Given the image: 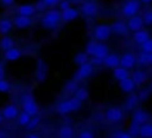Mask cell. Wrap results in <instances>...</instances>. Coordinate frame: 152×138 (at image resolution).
<instances>
[{"instance_id":"obj_8","label":"cell","mask_w":152,"mask_h":138,"mask_svg":"<svg viewBox=\"0 0 152 138\" xmlns=\"http://www.w3.org/2000/svg\"><path fill=\"white\" fill-rule=\"evenodd\" d=\"M105 119L108 122H112V124H117L120 121L124 119V112L120 109V107H109L106 112H105Z\"/></svg>"},{"instance_id":"obj_29","label":"cell","mask_w":152,"mask_h":138,"mask_svg":"<svg viewBox=\"0 0 152 138\" xmlns=\"http://www.w3.org/2000/svg\"><path fill=\"white\" fill-rule=\"evenodd\" d=\"M74 97H77V98L81 100V101L87 100V98H89V91H87V88H84V87H77V90L74 91Z\"/></svg>"},{"instance_id":"obj_6","label":"cell","mask_w":152,"mask_h":138,"mask_svg":"<svg viewBox=\"0 0 152 138\" xmlns=\"http://www.w3.org/2000/svg\"><path fill=\"white\" fill-rule=\"evenodd\" d=\"M112 34V30H111V25H106V24H101V25H96L95 30H93V37L95 40L98 41H105L111 37Z\"/></svg>"},{"instance_id":"obj_40","label":"cell","mask_w":152,"mask_h":138,"mask_svg":"<svg viewBox=\"0 0 152 138\" xmlns=\"http://www.w3.org/2000/svg\"><path fill=\"white\" fill-rule=\"evenodd\" d=\"M140 47H142L143 51H152V38L151 37H149L146 41H143V43L140 44Z\"/></svg>"},{"instance_id":"obj_2","label":"cell","mask_w":152,"mask_h":138,"mask_svg":"<svg viewBox=\"0 0 152 138\" xmlns=\"http://www.w3.org/2000/svg\"><path fill=\"white\" fill-rule=\"evenodd\" d=\"M61 21H62V18H61V10L50 9V10H48V12L43 15V18H42V27L46 28V30H55V28L59 25Z\"/></svg>"},{"instance_id":"obj_1","label":"cell","mask_w":152,"mask_h":138,"mask_svg":"<svg viewBox=\"0 0 152 138\" xmlns=\"http://www.w3.org/2000/svg\"><path fill=\"white\" fill-rule=\"evenodd\" d=\"M81 100H78L77 97H71V98H66L64 101H61L56 107V112L59 115H68V113H72V112H77L81 109Z\"/></svg>"},{"instance_id":"obj_3","label":"cell","mask_w":152,"mask_h":138,"mask_svg":"<svg viewBox=\"0 0 152 138\" xmlns=\"http://www.w3.org/2000/svg\"><path fill=\"white\" fill-rule=\"evenodd\" d=\"M21 104H22V109L28 113V115H31V116H34V115H39V104H37V101H36V98H34V95L31 94V92H25L24 95H22V98H21Z\"/></svg>"},{"instance_id":"obj_46","label":"cell","mask_w":152,"mask_h":138,"mask_svg":"<svg viewBox=\"0 0 152 138\" xmlns=\"http://www.w3.org/2000/svg\"><path fill=\"white\" fill-rule=\"evenodd\" d=\"M59 1H61V0H45V3H46V6H48V7H53V6H56Z\"/></svg>"},{"instance_id":"obj_26","label":"cell","mask_w":152,"mask_h":138,"mask_svg":"<svg viewBox=\"0 0 152 138\" xmlns=\"http://www.w3.org/2000/svg\"><path fill=\"white\" fill-rule=\"evenodd\" d=\"M12 27H13L12 19H7V18L0 19V34H3V35L9 34V33H10V30H12Z\"/></svg>"},{"instance_id":"obj_39","label":"cell","mask_w":152,"mask_h":138,"mask_svg":"<svg viewBox=\"0 0 152 138\" xmlns=\"http://www.w3.org/2000/svg\"><path fill=\"white\" fill-rule=\"evenodd\" d=\"M142 18H143V24L151 27L152 25V10H146V12H145V15H143Z\"/></svg>"},{"instance_id":"obj_34","label":"cell","mask_w":152,"mask_h":138,"mask_svg":"<svg viewBox=\"0 0 152 138\" xmlns=\"http://www.w3.org/2000/svg\"><path fill=\"white\" fill-rule=\"evenodd\" d=\"M15 46V43H13V40L10 38V37H7V35H4L1 40H0V47L3 48V50H7V48H10V47Z\"/></svg>"},{"instance_id":"obj_30","label":"cell","mask_w":152,"mask_h":138,"mask_svg":"<svg viewBox=\"0 0 152 138\" xmlns=\"http://www.w3.org/2000/svg\"><path fill=\"white\" fill-rule=\"evenodd\" d=\"M16 119H18V124H19V125L27 126V124H28V122H30V119H31V115H28L25 110H22V112L18 115V118H16Z\"/></svg>"},{"instance_id":"obj_13","label":"cell","mask_w":152,"mask_h":138,"mask_svg":"<svg viewBox=\"0 0 152 138\" xmlns=\"http://www.w3.org/2000/svg\"><path fill=\"white\" fill-rule=\"evenodd\" d=\"M1 115H3V119H16L18 115H19V109L15 106V104H7L3 110H1Z\"/></svg>"},{"instance_id":"obj_37","label":"cell","mask_w":152,"mask_h":138,"mask_svg":"<svg viewBox=\"0 0 152 138\" xmlns=\"http://www.w3.org/2000/svg\"><path fill=\"white\" fill-rule=\"evenodd\" d=\"M139 129H140V125L132 121V124H130V128H129V132L132 134V137H134V135H139Z\"/></svg>"},{"instance_id":"obj_28","label":"cell","mask_w":152,"mask_h":138,"mask_svg":"<svg viewBox=\"0 0 152 138\" xmlns=\"http://www.w3.org/2000/svg\"><path fill=\"white\" fill-rule=\"evenodd\" d=\"M109 53V50H108V46H105L103 44V41L102 43H98V47H96V51H95V54L93 56H96V57H101L103 59L106 54Z\"/></svg>"},{"instance_id":"obj_17","label":"cell","mask_w":152,"mask_h":138,"mask_svg":"<svg viewBox=\"0 0 152 138\" xmlns=\"http://www.w3.org/2000/svg\"><path fill=\"white\" fill-rule=\"evenodd\" d=\"M148 119H149V115H148V112H145L143 109H136V110L133 112V119H132L133 122L142 125V124L148 122Z\"/></svg>"},{"instance_id":"obj_21","label":"cell","mask_w":152,"mask_h":138,"mask_svg":"<svg viewBox=\"0 0 152 138\" xmlns=\"http://www.w3.org/2000/svg\"><path fill=\"white\" fill-rule=\"evenodd\" d=\"M129 71H130V69H127V68H124V66L118 65V66H115V68H114L112 75H114V78H115L117 81H121V79H124V78L130 77V72H129Z\"/></svg>"},{"instance_id":"obj_42","label":"cell","mask_w":152,"mask_h":138,"mask_svg":"<svg viewBox=\"0 0 152 138\" xmlns=\"http://www.w3.org/2000/svg\"><path fill=\"white\" fill-rule=\"evenodd\" d=\"M148 95H149V91H148V90H142V91L137 94V97H139V101H142V100H146V98H148Z\"/></svg>"},{"instance_id":"obj_33","label":"cell","mask_w":152,"mask_h":138,"mask_svg":"<svg viewBox=\"0 0 152 138\" xmlns=\"http://www.w3.org/2000/svg\"><path fill=\"white\" fill-rule=\"evenodd\" d=\"M71 135H72V128L69 125H62L59 128V137L68 138V137H71Z\"/></svg>"},{"instance_id":"obj_50","label":"cell","mask_w":152,"mask_h":138,"mask_svg":"<svg viewBox=\"0 0 152 138\" xmlns=\"http://www.w3.org/2000/svg\"><path fill=\"white\" fill-rule=\"evenodd\" d=\"M140 3H145V4H149V3H152V0H140Z\"/></svg>"},{"instance_id":"obj_11","label":"cell","mask_w":152,"mask_h":138,"mask_svg":"<svg viewBox=\"0 0 152 138\" xmlns=\"http://www.w3.org/2000/svg\"><path fill=\"white\" fill-rule=\"evenodd\" d=\"M12 22H13V25H15L16 28H21V30H24V28H28V27L33 24V19H31V16H25V15H16V16L12 19Z\"/></svg>"},{"instance_id":"obj_12","label":"cell","mask_w":152,"mask_h":138,"mask_svg":"<svg viewBox=\"0 0 152 138\" xmlns=\"http://www.w3.org/2000/svg\"><path fill=\"white\" fill-rule=\"evenodd\" d=\"M78 15H80V10L75 9V7H72V6H69V7L65 9V10H61V18H62L64 22L74 21V19L78 18Z\"/></svg>"},{"instance_id":"obj_48","label":"cell","mask_w":152,"mask_h":138,"mask_svg":"<svg viewBox=\"0 0 152 138\" xmlns=\"http://www.w3.org/2000/svg\"><path fill=\"white\" fill-rule=\"evenodd\" d=\"M13 1H15V0H0V3H1V4H4V6H12V4H13Z\"/></svg>"},{"instance_id":"obj_45","label":"cell","mask_w":152,"mask_h":138,"mask_svg":"<svg viewBox=\"0 0 152 138\" xmlns=\"http://www.w3.org/2000/svg\"><path fill=\"white\" fill-rule=\"evenodd\" d=\"M80 137L81 138H92V137H95V134H93L92 131H83V132H80Z\"/></svg>"},{"instance_id":"obj_31","label":"cell","mask_w":152,"mask_h":138,"mask_svg":"<svg viewBox=\"0 0 152 138\" xmlns=\"http://www.w3.org/2000/svg\"><path fill=\"white\" fill-rule=\"evenodd\" d=\"M89 54L86 53V51H81V53H77L75 54V57H74V62L77 63V65H81V63H86V62H89Z\"/></svg>"},{"instance_id":"obj_4","label":"cell","mask_w":152,"mask_h":138,"mask_svg":"<svg viewBox=\"0 0 152 138\" xmlns=\"http://www.w3.org/2000/svg\"><path fill=\"white\" fill-rule=\"evenodd\" d=\"M93 71H95V65L92 62L81 63V65H78V69H77V72L74 75V79H77V81L86 79V78H89L93 74Z\"/></svg>"},{"instance_id":"obj_38","label":"cell","mask_w":152,"mask_h":138,"mask_svg":"<svg viewBox=\"0 0 152 138\" xmlns=\"http://www.w3.org/2000/svg\"><path fill=\"white\" fill-rule=\"evenodd\" d=\"M7 91H10V84L4 78H0V92H7Z\"/></svg>"},{"instance_id":"obj_35","label":"cell","mask_w":152,"mask_h":138,"mask_svg":"<svg viewBox=\"0 0 152 138\" xmlns=\"http://www.w3.org/2000/svg\"><path fill=\"white\" fill-rule=\"evenodd\" d=\"M77 87H78V81H77V79H72V81H68V82L65 84L64 90L66 92H74L77 90Z\"/></svg>"},{"instance_id":"obj_23","label":"cell","mask_w":152,"mask_h":138,"mask_svg":"<svg viewBox=\"0 0 152 138\" xmlns=\"http://www.w3.org/2000/svg\"><path fill=\"white\" fill-rule=\"evenodd\" d=\"M37 12L34 4H21L16 7V13L18 15H25V16H33Z\"/></svg>"},{"instance_id":"obj_14","label":"cell","mask_w":152,"mask_h":138,"mask_svg":"<svg viewBox=\"0 0 152 138\" xmlns=\"http://www.w3.org/2000/svg\"><path fill=\"white\" fill-rule=\"evenodd\" d=\"M120 65L127 69H132L136 65V56L133 53H124L123 56H120Z\"/></svg>"},{"instance_id":"obj_51","label":"cell","mask_w":152,"mask_h":138,"mask_svg":"<svg viewBox=\"0 0 152 138\" xmlns=\"http://www.w3.org/2000/svg\"><path fill=\"white\" fill-rule=\"evenodd\" d=\"M28 137H30V138H36L37 135H36V134H28Z\"/></svg>"},{"instance_id":"obj_18","label":"cell","mask_w":152,"mask_h":138,"mask_svg":"<svg viewBox=\"0 0 152 138\" xmlns=\"http://www.w3.org/2000/svg\"><path fill=\"white\" fill-rule=\"evenodd\" d=\"M118 82H120V90L123 92H133L134 88H136V84H134V81L130 77H127V78H124V79H121Z\"/></svg>"},{"instance_id":"obj_44","label":"cell","mask_w":152,"mask_h":138,"mask_svg":"<svg viewBox=\"0 0 152 138\" xmlns=\"http://www.w3.org/2000/svg\"><path fill=\"white\" fill-rule=\"evenodd\" d=\"M114 137L115 138H130L132 134L130 132H117V134H114Z\"/></svg>"},{"instance_id":"obj_49","label":"cell","mask_w":152,"mask_h":138,"mask_svg":"<svg viewBox=\"0 0 152 138\" xmlns=\"http://www.w3.org/2000/svg\"><path fill=\"white\" fill-rule=\"evenodd\" d=\"M0 78H4V68L1 63H0Z\"/></svg>"},{"instance_id":"obj_54","label":"cell","mask_w":152,"mask_h":138,"mask_svg":"<svg viewBox=\"0 0 152 138\" xmlns=\"http://www.w3.org/2000/svg\"><path fill=\"white\" fill-rule=\"evenodd\" d=\"M75 1H80V0H75Z\"/></svg>"},{"instance_id":"obj_19","label":"cell","mask_w":152,"mask_h":138,"mask_svg":"<svg viewBox=\"0 0 152 138\" xmlns=\"http://www.w3.org/2000/svg\"><path fill=\"white\" fill-rule=\"evenodd\" d=\"M130 78L134 81L136 85H142V84L146 82V79H148V74H146L145 71H142V69H137V71H134V72L130 75Z\"/></svg>"},{"instance_id":"obj_24","label":"cell","mask_w":152,"mask_h":138,"mask_svg":"<svg viewBox=\"0 0 152 138\" xmlns=\"http://www.w3.org/2000/svg\"><path fill=\"white\" fill-rule=\"evenodd\" d=\"M149 37H151V35H149V31H146V30H143V28L134 31V34H133V40H134V43H137V44H142V43L146 41Z\"/></svg>"},{"instance_id":"obj_9","label":"cell","mask_w":152,"mask_h":138,"mask_svg":"<svg viewBox=\"0 0 152 138\" xmlns=\"http://www.w3.org/2000/svg\"><path fill=\"white\" fill-rule=\"evenodd\" d=\"M143 18L140 16V15H133V16H130L129 18V21H127V28L130 30V31H137V30H140V28H143Z\"/></svg>"},{"instance_id":"obj_25","label":"cell","mask_w":152,"mask_h":138,"mask_svg":"<svg viewBox=\"0 0 152 138\" xmlns=\"http://www.w3.org/2000/svg\"><path fill=\"white\" fill-rule=\"evenodd\" d=\"M137 104H139V97H137V94L129 92V97H127V100H126V103H124V107H126L127 110H134Z\"/></svg>"},{"instance_id":"obj_20","label":"cell","mask_w":152,"mask_h":138,"mask_svg":"<svg viewBox=\"0 0 152 138\" xmlns=\"http://www.w3.org/2000/svg\"><path fill=\"white\" fill-rule=\"evenodd\" d=\"M111 30H112V33H115V34H118V35H126L127 31H129L127 24L123 22V21H115V22H112Z\"/></svg>"},{"instance_id":"obj_16","label":"cell","mask_w":152,"mask_h":138,"mask_svg":"<svg viewBox=\"0 0 152 138\" xmlns=\"http://www.w3.org/2000/svg\"><path fill=\"white\" fill-rule=\"evenodd\" d=\"M136 63L142 65V66H148L152 65V51H140L137 56H136Z\"/></svg>"},{"instance_id":"obj_41","label":"cell","mask_w":152,"mask_h":138,"mask_svg":"<svg viewBox=\"0 0 152 138\" xmlns=\"http://www.w3.org/2000/svg\"><path fill=\"white\" fill-rule=\"evenodd\" d=\"M58 4H59V10H65L71 6V0H61Z\"/></svg>"},{"instance_id":"obj_43","label":"cell","mask_w":152,"mask_h":138,"mask_svg":"<svg viewBox=\"0 0 152 138\" xmlns=\"http://www.w3.org/2000/svg\"><path fill=\"white\" fill-rule=\"evenodd\" d=\"M34 6H36V9H37V10H45V7H48V6H46V3H45V0H39Z\"/></svg>"},{"instance_id":"obj_53","label":"cell","mask_w":152,"mask_h":138,"mask_svg":"<svg viewBox=\"0 0 152 138\" xmlns=\"http://www.w3.org/2000/svg\"><path fill=\"white\" fill-rule=\"evenodd\" d=\"M0 137H4V134H3V132H0Z\"/></svg>"},{"instance_id":"obj_27","label":"cell","mask_w":152,"mask_h":138,"mask_svg":"<svg viewBox=\"0 0 152 138\" xmlns=\"http://www.w3.org/2000/svg\"><path fill=\"white\" fill-rule=\"evenodd\" d=\"M139 137L143 138H151L152 137V124H142L140 125V129H139Z\"/></svg>"},{"instance_id":"obj_10","label":"cell","mask_w":152,"mask_h":138,"mask_svg":"<svg viewBox=\"0 0 152 138\" xmlns=\"http://www.w3.org/2000/svg\"><path fill=\"white\" fill-rule=\"evenodd\" d=\"M36 78L39 82H45L48 78V63L42 59L37 60V71H36Z\"/></svg>"},{"instance_id":"obj_5","label":"cell","mask_w":152,"mask_h":138,"mask_svg":"<svg viewBox=\"0 0 152 138\" xmlns=\"http://www.w3.org/2000/svg\"><path fill=\"white\" fill-rule=\"evenodd\" d=\"M139 10H140V0H127L121 7V13L127 18L139 13Z\"/></svg>"},{"instance_id":"obj_15","label":"cell","mask_w":152,"mask_h":138,"mask_svg":"<svg viewBox=\"0 0 152 138\" xmlns=\"http://www.w3.org/2000/svg\"><path fill=\"white\" fill-rule=\"evenodd\" d=\"M103 65H105L106 68L114 69L115 66L120 65V56L115 54V53H108V54L103 57Z\"/></svg>"},{"instance_id":"obj_36","label":"cell","mask_w":152,"mask_h":138,"mask_svg":"<svg viewBox=\"0 0 152 138\" xmlns=\"http://www.w3.org/2000/svg\"><path fill=\"white\" fill-rule=\"evenodd\" d=\"M39 124H40V116L34 115V116H31L30 122L27 124V129H34V128H37Z\"/></svg>"},{"instance_id":"obj_22","label":"cell","mask_w":152,"mask_h":138,"mask_svg":"<svg viewBox=\"0 0 152 138\" xmlns=\"http://www.w3.org/2000/svg\"><path fill=\"white\" fill-rule=\"evenodd\" d=\"M21 56H22V50L16 48L15 46L10 47V48H7V50H4V59H6V60L13 62V60H18Z\"/></svg>"},{"instance_id":"obj_7","label":"cell","mask_w":152,"mask_h":138,"mask_svg":"<svg viewBox=\"0 0 152 138\" xmlns=\"http://www.w3.org/2000/svg\"><path fill=\"white\" fill-rule=\"evenodd\" d=\"M98 12H99V7H98V4H96L95 1H92V0L84 1V3L80 6V13H81L83 16H86V18H93V16L98 15Z\"/></svg>"},{"instance_id":"obj_32","label":"cell","mask_w":152,"mask_h":138,"mask_svg":"<svg viewBox=\"0 0 152 138\" xmlns=\"http://www.w3.org/2000/svg\"><path fill=\"white\" fill-rule=\"evenodd\" d=\"M96 47H98V40H90V41H87V44H86V53H87L89 56H93L95 51H96Z\"/></svg>"},{"instance_id":"obj_52","label":"cell","mask_w":152,"mask_h":138,"mask_svg":"<svg viewBox=\"0 0 152 138\" xmlns=\"http://www.w3.org/2000/svg\"><path fill=\"white\" fill-rule=\"evenodd\" d=\"M1 121H3V115H1V112H0V124H1Z\"/></svg>"},{"instance_id":"obj_47","label":"cell","mask_w":152,"mask_h":138,"mask_svg":"<svg viewBox=\"0 0 152 138\" xmlns=\"http://www.w3.org/2000/svg\"><path fill=\"white\" fill-rule=\"evenodd\" d=\"M105 119V113H96L95 115V121H98V122H101Z\"/></svg>"}]
</instances>
